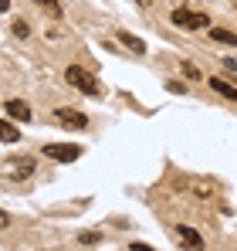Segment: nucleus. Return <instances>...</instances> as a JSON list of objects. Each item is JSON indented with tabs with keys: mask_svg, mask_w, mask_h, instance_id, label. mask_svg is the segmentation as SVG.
Masks as SVG:
<instances>
[{
	"mask_svg": "<svg viewBox=\"0 0 237 251\" xmlns=\"http://www.w3.org/2000/svg\"><path fill=\"white\" fill-rule=\"evenodd\" d=\"M65 78H68V85H75L85 95H102V85L95 82L85 68H78V65H68V68H65Z\"/></svg>",
	"mask_w": 237,
	"mask_h": 251,
	"instance_id": "nucleus-1",
	"label": "nucleus"
},
{
	"mask_svg": "<svg viewBox=\"0 0 237 251\" xmlns=\"http://www.w3.org/2000/svg\"><path fill=\"white\" fill-rule=\"evenodd\" d=\"M169 21H173V27H180V31H200V27L210 24L207 14H193V10H183V7H176Z\"/></svg>",
	"mask_w": 237,
	"mask_h": 251,
	"instance_id": "nucleus-2",
	"label": "nucleus"
},
{
	"mask_svg": "<svg viewBox=\"0 0 237 251\" xmlns=\"http://www.w3.org/2000/svg\"><path fill=\"white\" fill-rule=\"evenodd\" d=\"M41 153L51 156V160H58V163H71V160H78V156H81V146H78V143H47Z\"/></svg>",
	"mask_w": 237,
	"mask_h": 251,
	"instance_id": "nucleus-3",
	"label": "nucleus"
},
{
	"mask_svg": "<svg viewBox=\"0 0 237 251\" xmlns=\"http://www.w3.org/2000/svg\"><path fill=\"white\" fill-rule=\"evenodd\" d=\"M54 119L61 126H71V129H88V116L78 109H54Z\"/></svg>",
	"mask_w": 237,
	"mask_h": 251,
	"instance_id": "nucleus-4",
	"label": "nucleus"
},
{
	"mask_svg": "<svg viewBox=\"0 0 237 251\" xmlns=\"http://www.w3.org/2000/svg\"><path fill=\"white\" fill-rule=\"evenodd\" d=\"M3 105H7V116L17 119V123H31V116H34L31 105H27L24 99H10V102H3Z\"/></svg>",
	"mask_w": 237,
	"mask_h": 251,
	"instance_id": "nucleus-5",
	"label": "nucleus"
},
{
	"mask_svg": "<svg viewBox=\"0 0 237 251\" xmlns=\"http://www.w3.org/2000/svg\"><path fill=\"white\" fill-rule=\"evenodd\" d=\"M176 234H180L183 248H203V238H200L197 227H187V224H180V227H176Z\"/></svg>",
	"mask_w": 237,
	"mask_h": 251,
	"instance_id": "nucleus-6",
	"label": "nucleus"
},
{
	"mask_svg": "<svg viewBox=\"0 0 237 251\" xmlns=\"http://www.w3.org/2000/svg\"><path fill=\"white\" fill-rule=\"evenodd\" d=\"M34 167H38V163H34L31 156H21V160H14L10 176H14V180H24V176H31V173H34Z\"/></svg>",
	"mask_w": 237,
	"mask_h": 251,
	"instance_id": "nucleus-7",
	"label": "nucleus"
},
{
	"mask_svg": "<svg viewBox=\"0 0 237 251\" xmlns=\"http://www.w3.org/2000/svg\"><path fill=\"white\" fill-rule=\"evenodd\" d=\"M118 44H125L132 54H146V41L136 38V34H129V31H118Z\"/></svg>",
	"mask_w": 237,
	"mask_h": 251,
	"instance_id": "nucleus-8",
	"label": "nucleus"
},
{
	"mask_svg": "<svg viewBox=\"0 0 237 251\" xmlns=\"http://www.w3.org/2000/svg\"><path fill=\"white\" fill-rule=\"evenodd\" d=\"M210 88H213L217 95H224L227 102H237V85L224 82V78H210Z\"/></svg>",
	"mask_w": 237,
	"mask_h": 251,
	"instance_id": "nucleus-9",
	"label": "nucleus"
},
{
	"mask_svg": "<svg viewBox=\"0 0 237 251\" xmlns=\"http://www.w3.org/2000/svg\"><path fill=\"white\" fill-rule=\"evenodd\" d=\"M0 143H21V129H14V123H0Z\"/></svg>",
	"mask_w": 237,
	"mask_h": 251,
	"instance_id": "nucleus-10",
	"label": "nucleus"
},
{
	"mask_svg": "<svg viewBox=\"0 0 237 251\" xmlns=\"http://www.w3.org/2000/svg\"><path fill=\"white\" fill-rule=\"evenodd\" d=\"M210 38H213L217 44H237V34H234V31H227V27H213Z\"/></svg>",
	"mask_w": 237,
	"mask_h": 251,
	"instance_id": "nucleus-11",
	"label": "nucleus"
},
{
	"mask_svg": "<svg viewBox=\"0 0 237 251\" xmlns=\"http://www.w3.org/2000/svg\"><path fill=\"white\" fill-rule=\"evenodd\" d=\"M34 3L47 10V17H51V21H61V3H58V0H34Z\"/></svg>",
	"mask_w": 237,
	"mask_h": 251,
	"instance_id": "nucleus-12",
	"label": "nucleus"
},
{
	"mask_svg": "<svg viewBox=\"0 0 237 251\" xmlns=\"http://www.w3.org/2000/svg\"><path fill=\"white\" fill-rule=\"evenodd\" d=\"M78 241H81V245H98V241H102V234H98V231H81Z\"/></svg>",
	"mask_w": 237,
	"mask_h": 251,
	"instance_id": "nucleus-13",
	"label": "nucleus"
},
{
	"mask_svg": "<svg viewBox=\"0 0 237 251\" xmlns=\"http://www.w3.org/2000/svg\"><path fill=\"white\" fill-rule=\"evenodd\" d=\"M183 75H187L190 82H200V68H197V65H190V61H183Z\"/></svg>",
	"mask_w": 237,
	"mask_h": 251,
	"instance_id": "nucleus-14",
	"label": "nucleus"
},
{
	"mask_svg": "<svg viewBox=\"0 0 237 251\" xmlns=\"http://www.w3.org/2000/svg\"><path fill=\"white\" fill-rule=\"evenodd\" d=\"M14 34H17V38H27V34H31V27H27L24 21H17V24H14Z\"/></svg>",
	"mask_w": 237,
	"mask_h": 251,
	"instance_id": "nucleus-15",
	"label": "nucleus"
},
{
	"mask_svg": "<svg viewBox=\"0 0 237 251\" xmlns=\"http://www.w3.org/2000/svg\"><path fill=\"white\" fill-rule=\"evenodd\" d=\"M3 227H10V214H7V210H0V231H3Z\"/></svg>",
	"mask_w": 237,
	"mask_h": 251,
	"instance_id": "nucleus-16",
	"label": "nucleus"
},
{
	"mask_svg": "<svg viewBox=\"0 0 237 251\" xmlns=\"http://www.w3.org/2000/svg\"><path fill=\"white\" fill-rule=\"evenodd\" d=\"M7 7H10V0H0V10H7Z\"/></svg>",
	"mask_w": 237,
	"mask_h": 251,
	"instance_id": "nucleus-17",
	"label": "nucleus"
},
{
	"mask_svg": "<svg viewBox=\"0 0 237 251\" xmlns=\"http://www.w3.org/2000/svg\"><path fill=\"white\" fill-rule=\"evenodd\" d=\"M136 3H142V7H149V3H153V0H136Z\"/></svg>",
	"mask_w": 237,
	"mask_h": 251,
	"instance_id": "nucleus-18",
	"label": "nucleus"
}]
</instances>
